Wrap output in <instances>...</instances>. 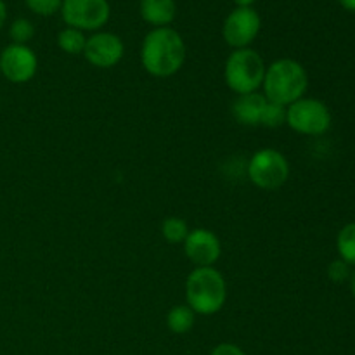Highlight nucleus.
<instances>
[{
  "mask_svg": "<svg viewBox=\"0 0 355 355\" xmlns=\"http://www.w3.org/2000/svg\"><path fill=\"white\" fill-rule=\"evenodd\" d=\"M141 61L149 75L158 78L172 76L186 61V44L173 28H155L142 42Z\"/></svg>",
  "mask_w": 355,
  "mask_h": 355,
  "instance_id": "1",
  "label": "nucleus"
},
{
  "mask_svg": "<svg viewBox=\"0 0 355 355\" xmlns=\"http://www.w3.org/2000/svg\"><path fill=\"white\" fill-rule=\"evenodd\" d=\"M262 89L267 101L288 107L295 101L305 97L309 75L295 59H277L266 69Z\"/></svg>",
  "mask_w": 355,
  "mask_h": 355,
  "instance_id": "2",
  "label": "nucleus"
},
{
  "mask_svg": "<svg viewBox=\"0 0 355 355\" xmlns=\"http://www.w3.org/2000/svg\"><path fill=\"white\" fill-rule=\"evenodd\" d=\"M186 300L194 314H217L227 300L224 276L215 267H196L186 279Z\"/></svg>",
  "mask_w": 355,
  "mask_h": 355,
  "instance_id": "3",
  "label": "nucleus"
},
{
  "mask_svg": "<svg viewBox=\"0 0 355 355\" xmlns=\"http://www.w3.org/2000/svg\"><path fill=\"white\" fill-rule=\"evenodd\" d=\"M266 62L253 49H236L225 61V83L238 96L259 92L266 76Z\"/></svg>",
  "mask_w": 355,
  "mask_h": 355,
  "instance_id": "4",
  "label": "nucleus"
},
{
  "mask_svg": "<svg viewBox=\"0 0 355 355\" xmlns=\"http://www.w3.org/2000/svg\"><path fill=\"white\" fill-rule=\"evenodd\" d=\"M331 111L322 101L302 97L286 107V123L302 135H322L331 127Z\"/></svg>",
  "mask_w": 355,
  "mask_h": 355,
  "instance_id": "5",
  "label": "nucleus"
},
{
  "mask_svg": "<svg viewBox=\"0 0 355 355\" xmlns=\"http://www.w3.org/2000/svg\"><path fill=\"white\" fill-rule=\"evenodd\" d=\"M248 177L260 189H279L290 177V163L277 149H259L248 162Z\"/></svg>",
  "mask_w": 355,
  "mask_h": 355,
  "instance_id": "6",
  "label": "nucleus"
},
{
  "mask_svg": "<svg viewBox=\"0 0 355 355\" xmlns=\"http://www.w3.org/2000/svg\"><path fill=\"white\" fill-rule=\"evenodd\" d=\"M61 14L69 28L96 31L107 23L111 7L107 0H62Z\"/></svg>",
  "mask_w": 355,
  "mask_h": 355,
  "instance_id": "7",
  "label": "nucleus"
},
{
  "mask_svg": "<svg viewBox=\"0 0 355 355\" xmlns=\"http://www.w3.org/2000/svg\"><path fill=\"white\" fill-rule=\"evenodd\" d=\"M262 28V19L253 7H236L224 21V40L232 49H246L253 44Z\"/></svg>",
  "mask_w": 355,
  "mask_h": 355,
  "instance_id": "8",
  "label": "nucleus"
},
{
  "mask_svg": "<svg viewBox=\"0 0 355 355\" xmlns=\"http://www.w3.org/2000/svg\"><path fill=\"white\" fill-rule=\"evenodd\" d=\"M38 69L37 54L28 45L10 44L0 52V71L9 82L26 83Z\"/></svg>",
  "mask_w": 355,
  "mask_h": 355,
  "instance_id": "9",
  "label": "nucleus"
},
{
  "mask_svg": "<svg viewBox=\"0 0 355 355\" xmlns=\"http://www.w3.org/2000/svg\"><path fill=\"white\" fill-rule=\"evenodd\" d=\"M125 54V45L118 35L110 31H97L87 38L83 55L96 68H113L121 61Z\"/></svg>",
  "mask_w": 355,
  "mask_h": 355,
  "instance_id": "10",
  "label": "nucleus"
},
{
  "mask_svg": "<svg viewBox=\"0 0 355 355\" xmlns=\"http://www.w3.org/2000/svg\"><path fill=\"white\" fill-rule=\"evenodd\" d=\"M184 252L196 267H214L222 255L220 239L208 229H193L184 241Z\"/></svg>",
  "mask_w": 355,
  "mask_h": 355,
  "instance_id": "11",
  "label": "nucleus"
},
{
  "mask_svg": "<svg viewBox=\"0 0 355 355\" xmlns=\"http://www.w3.org/2000/svg\"><path fill=\"white\" fill-rule=\"evenodd\" d=\"M266 104L267 99L263 94H243V96H238V99L232 104V114H234V118L241 125L255 127V125H260Z\"/></svg>",
  "mask_w": 355,
  "mask_h": 355,
  "instance_id": "12",
  "label": "nucleus"
},
{
  "mask_svg": "<svg viewBox=\"0 0 355 355\" xmlns=\"http://www.w3.org/2000/svg\"><path fill=\"white\" fill-rule=\"evenodd\" d=\"M139 9L142 19L155 28L168 26L177 14L175 0H141Z\"/></svg>",
  "mask_w": 355,
  "mask_h": 355,
  "instance_id": "13",
  "label": "nucleus"
},
{
  "mask_svg": "<svg viewBox=\"0 0 355 355\" xmlns=\"http://www.w3.org/2000/svg\"><path fill=\"white\" fill-rule=\"evenodd\" d=\"M196 321V314L187 305H175L166 315V326L175 335H186L191 331Z\"/></svg>",
  "mask_w": 355,
  "mask_h": 355,
  "instance_id": "14",
  "label": "nucleus"
},
{
  "mask_svg": "<svg viewBox=\"0 0 355 355\" xmlns=\"http://www.w3.org/2000/svg\"><path fill=\"white\" fill-rule=\"evenodd\" d=\"M336 250L343 262L355 267V222L347 224L336 238Z\"/></svg>",
  "mask_w": 355,
  "mask_h": 355,
  "instance_id": "15",
  "label": "nucleus"
},
{
  "mask_svg": "<svg viewBox=\"0 0 355 355\" xmlns=\"http://www.w3.org/2000/svg\"><path fill=\"white\" fill-rule=\"evenodd\" d=\"M87 37L83 35V31L76 30V28H64V30L59 33L58 37V45L62 52L66 54H83V49H85Z\"/></svg>",
  "mask_w": 355,
  "mask_h": 355,
  "instance_id": "16",
  "label": "nucleus"
},
{
  "mask_svg": "<svg viewBox=\"0 0 355 355\" xmlns=\"http://www.w3.org/2000/svg\"><path fill=\"white\" fill-rule=\"evenodd\" d=\"M162 234L172 245L177 243L186 241L187 234H189V227H187V222L180 217H168L163 220L162 225Z\"/></svg>",
  "mask_w": 355,
  "mask_h": 355,
  "instance_id": "17",
  "label": "nucleus"
},
{
  "mask_svg": "<svg viewBox=\"0 0 355 355\" xmlns=\"http://www.w3.org/2000/svg\"><path fill=\"white\" fill-rule=\"evenodd\" d=\"M9 37L12 44L17 45H28V42L35 37V26L31 21L24 19V17H17L12 21L9 28Z\"/></svg>",
  "mask_w": 355,
  "mask_h": 355,
  "instance_id": "18",
  "label": "nucleus"
},
{
  "mask_svg": "<svg viewBox=\"0 0 355 355\" xmlns=\"http://www.w3.org/2000/svg\"><path fill=\"white\" fill-rule=\"evenodd\" d=\"M284 123H286V106H281V104L267 101L260 125H263L267 128H277Z\"/></svg>",
  "mask_w": 355,
  "mask_h": 355,
  "instance_id": "19",
  "label": "nucleus"
},
{
  "mask_svg": "<svg viewBox=\"0 0 355 355\" xmlns=\"http://www.w3.org/2000/svg\"><path fill=\"white\" fill-rule=\"evenodd\" d=\"M28 9L38 16H52L58 10H61L62 0H24Z\"/></svg>",
  "mask_w": 355,
  "mask_h": 355,
  "instance_id": "20",
  "label": "nucleus"
},
{
  "mask_svg": "<svg viewBox=\"0 0 355 355\" xmlns=\"http://www.w3.org/2000/svg\"><path fill=\"white\" fill-rule=\"evenodd\" d=\"M350 274H352V267L347 262H343L342 259L333 260L328 267V277L333 283H345L350 279Z\"/></svg>",
  "mask_w": 355,
  "mask_h": 355,
  "instance_id": "21",
  "label": "nucleus"
},
{
  "mask_svg": "<svg viewBox=\"0 0 355 355\" xmlns=\"http://www.w3.org/2000/svg\"><path fill=\"white\" fill-rule=\"evenodd\" d=\"M210 355H246V352L234 343H220L211 350Z\"/></svg>",
  "mask_w": 355,
  "mask_h": 355,
  "instance_id": "22",
  "label": "nucleus"
},
{
  "mask_svg": "<svg viewBox=\"0 0 355 355\" xmlns=\"http://www.w3.org/2000/svg\"><path fill=\"white\" fill-rule=\"evenodd\" d=\"M6 21H7V6L3 0H0V30L3 28Z\"/></svg>",
  "mask_w": 355,
  "mask_h": 355,
  "instance_id": "23",
  "label": "nucleus"
},
{
  "mask_svg": "<svg viewBox=\"0 0 355 355\" xmlns=\"http://www.w3.org/2000/svg\"><path fill=\"white\" fill-rule=\"evenodd\" d=\"M338 2L343 9L350 10V12H355V0H338Z\"/></svg>",
  "mask_w": 355,
  "mask_h": 355,
  "instance_id": "24",
  "label": "nucleus"
},
{
  "mask_svg": "<svg viewBox=\"0 0 355 355\" xmlns=\"http://www.w3.org/2000/svg\"><path fill=\"white\" fill-rule=\"evenodd\" d=\"M238 7H252L257 0H232Z\"/></svg>",
  "mask_w": 355,
  "mask_h": 355,
  "instance_id": "25",
  "label": "nucleus"
},
{
  "mask_svg": "<svg viewBox=\"0 0 355 355\" xmlns=\"http://www.w3.org/2000/svg\"><path fill=\"white\" fill-rule=\"evenodd\" d=\"M349 284H350V291H352V295H354V298H355V269L352 270V274H350Z\"/></svg>",
  "mask_w": 355,
  "mask_h": 355,
  "instance_id": "26",
  "label": "nucleus"
},
{
  "mask_svg": "<svg viewBox=\"0 0 355 355\" xmlns=\"http://www.w3.org/2000/svg\"><path fill=\"white\" fill-rule=\"evenodd\" d=\"M0 107H2V99H0Z\"/></svg>",
  "mask_w": 355,
  "mask_h": 355,
  "instance_id": "27",
  "label": "nucleus"
},
{
  "mask_svg": "<svg viewBox=\"0 0 355 355\" xmlns=\"http://www.w3.org/2000/svg\"><path fill=\"white\" fill-rule=\"evenodd\" d=\"M0 75H2V71H0Z\"/></svg>",
  "mask_w": 355,
  "mask_h": 355,
  "instance_id": "28",
  "label": "nucleus"
}]
</instances>
